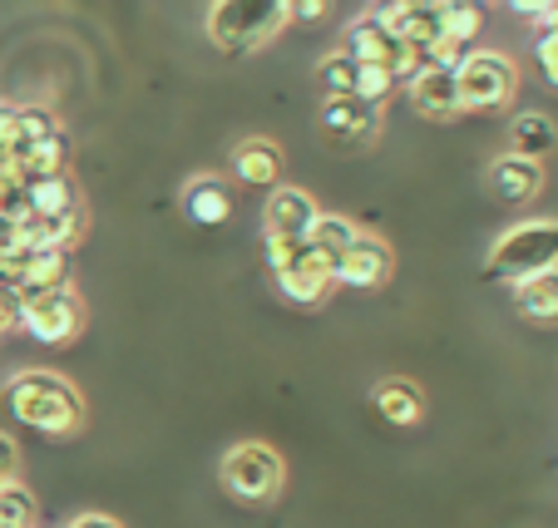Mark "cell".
<instances>
[{
	"label": "cell",
	"instance_id": "16",
	"mask_svg": "<svg viewBox=\"0 0 558 528\" xmlns=\"http://www.w3.org/2000/svg\"><path fill=\"white\" fill-rule=\"evenodd\" d=\"M509 138H514V159H529V163H538L544 154H554L558 148V124L548 114H538V109H524V114L514 119V128H509Z\"/></svg>",
	"mask_w": 558,
	"mask_h": 528
},
{
	"label": "cell",
	"instance_id": "8",
	"mask_svg": "<svg viewBox=\"0 0 558 528\" xmlns=\"http://www.w3.org/2000/svg\"><path fill=\"white\" fill-rule=\"evenodd\" d=\"M331 286H337V262L322 257L316 247H306V243H302V253H296V262L287 267V272H277V292H282L287 302H296V307H316V302H327Z\"/></svg>",
	"mask_w": 558,
	"mask_h": 528
},
{
	"label": "cell",
	"instance_id": "34",
	"mask_svg": "<svg viewBox=\"0 0 558 528\" xmlns=\"http://www.w3.org/2000/svg\"><path fill=\"white\" fill-rule=\"evenodd\" d=\"M327 15V0H287V21H316Z\"/></svg>",
	"mask_w": 558,
	"mask_h": 528
},
{
	"label": "cell",
	"instance_id": "12",
	"mask_svg": "<svg viewBox=\"0 0 558 528\" xmlns=\"http://www.w3.org/2000/svg\"><path fill=\"white\" fill-rule=\"evenodd\" d=\"M183 212H189L198 228H222L232 218V183L218 173H203L183 188Z\"/></svg>",
	"mask_w": 558,
	"mask_h": 528
},
{
	"label": "cell",
	"instance_id": "33",
	"mask_svg": "<svg viewBox=\"0 0 558 528\" xmlns=\"http://www.w3.org/2000/svg\"><path fill=\"white\" fill-rule=\"evenodd\" d=\"M15 465H21V450H15L11 434H0V484H11L15 479Z\"/></svg>",
	"mask_w": 558,
	"mask_h": 528
},
{
	"label": "cell",
	"instance_id": "32",
	"mask_svg": "<svg viewBox=\"0 0 558 528\" xmlns=\"http://www.w3.org/2000/svg\"><path fill=\"white\" fill-rule=\"evenodd\" d=\"M11 327H21V296H15L11 286H0V336Z\"/></svg>",
	"mask_w": 558,
	"mask_h": 528
},
{
	"label": "cell",
	"instance_id": "13",
	"mask_svg": "<svg viewBox=\"0 0 558 528\" xmlns=\"http://www.w3.org/2000/svg\"><path fill=\"white\" fill-rule=\"evenodd\" d=\"M341 54H347L356 70H390V60H396V40H390V35L380 30V21L371 15V21L347 25V45H341Z\"/></svg>",
	"mask_w": 558,
	"mask_h": 528
},
{
	"label": "cell",
	"instance_id": "7",
	"mask_svg": "<svg viewBox=\"0 0 558 528\" xmlns=\"http://www.w3.org/2000/svg\"><path fill=\"white\" fill-rule=\"evenodd\" d=\"M380 30L396 45H411V50H430L435 40H445V21L435 0H401V5H380L376 11Z\"/></svg>",
	"mask_w": 558,
	"mask_h": 528
},
{
	"label": "cell",
	"instance_id": "28",
	"mask_svg": "<svg viewBox=\"0 0 558 528\" xmlns=\"http://www.w3.org/2000/svg\"><path fill=\"white\" fill-rule=\"evenodd\" d=\"M514 15H529L538 30H554L558 25V0H514Z\"/></svg>",
	"mask_w": 558,
	"mask_h": 528
},
{
	"label": "cell",
	"instance_id": "29",
	"mask_svg": "<svg viewBox=\"0 0 558 528\" xmlns=\"http://www.w3.org/2000/svg\"><path fill=\"white\" fill-rule=\"evenodd\" d=\"M21 144V105H0V159Z\"/></svg>",
	"mask_w": 558,
	"mask_h": 528
},
{
	"label": "cell",
	"instance_id": "14",
	"mask_svg": "<svg viewBox=\"0 0 558 528\" xmlns=\"http://www.w3.org/2000/svg\"><path fill=\"white\" fill-rule=\"evenodd\" d=\"M232 173L247 183V188H272L282 179V148L272 138H243V148L232 154Z\"/></svg>",
	"mask_w": 558,
	"mask_h": 528
},
{
	"label": "cell",
	"instance_id": "18",
	"mask_svg": "<svg viewBox=\"0 0 558 528\" xmlns=\"http://www.w3.org/2000/svg\"><path fill=\"white\" fill-rule=\"evenodd\" d=\"M322 128L341 138H371L380 128V109L361 105V99H327L322 105Z\"/></svg>",
	"mask_w": 558,
	"mask_h": 528
},
{
	"label": "cell",
	"instance_id": "10",
	"mask_svg": "<svg viewBox=\"0 0 558 528\" xmlns=\"http://www.w3.org/2000/svg\"><path fill=\"white\" fill-rule=\"evenodd\" d=\"M316 218H322V212H316L312 193H302V188H277L272 198H267V237H282V243L302 247L306 237H312Z\"/></svg>",
	"mask_w": 558,
	"mask_h": 528
},
{
	"label": "cell",
	"instance_id": "25",
	"mask_svg": "<svg viewBox=\"0 0 558 528\" xmlns=\"http://www.w3.org/2000/svg\"><path fill=\"white\" fill-rule=\"evenodd\" d=\"M396 89H401V85H396V74H390V70H356V95H351V99L380 109L390 95H396Z\"/></svg>",
	"mask_w": 558,
	"mask_h": 528
},
{
	"label": "cell",
	"instance_id": "5",
	"mask_svg": "<svg viewBox=\"0 0 558 528\" xmlns=\"http://www.w3.org/2000/svg\"><path fill=\"white\" fill-rule=\"evenodd\" d=\"M454 89H460V109L489 114V109H505L509 99H514L519 70H514V60L499 50H470L464 64L454 70Z\"/></svg>",
	"mask_w": 558,
	"mask_h": 528
},
{
	"label": "cell",
	"instance_id": "1",
	"mask_svg": "<svg viewBox=\"0 0 558 528\" xmlns=\"http://www.w3.org/2000/svg\"><path fill=\"white\" fill-rule=\"evenodd\" d=\"M5 405L21 425L45 434H74L85 420V405L74 395V385L54 370H21L11 385H5Z\"/></svg>",
	"mask_w": 558,
	"mask_h": 528
},
{
	"label": "cell",
	"instance_id": "2",
	"mask_svg": "<svg viewBox=\"0 0 558 528\" xmlns=\"http://www.w3.org/2000/svg\"><path fill=\"white\" fill-rule=\"evenodd\" d=\"M287 25V0H222L208 11V40L222 54H253Z\"/></svg>",
	"mask_w": 558,
	"mask_h": 528
},
{
	"label": "cell",
	"instance_id": "31",
	"mask_svg": "<svg viewBox=\"0 0 558 528\" xmlns=\"http://www.w3.org/2000/svg\"><path fill=\"white\" fill-rule=\"evenodd\" d=\"M538 70H544V79L558 89V30L538 35Z\"/></svg>",
	"mask_w": 558,
	"mask_h": 528
},
{
	"label": "cell",
	"instance_id": "15",
	"mask_svg": "<svg viewBox=\"0 0 558 528\" xmlns=\"http://www.w3.org/2000/svg\"><path fill=\"white\" fill-rule=\"evenodd\" d=\"M411 105L421 109L425 119H454L460 114V89H454V74L445 70H425L421 79H411Z\"/></svg>",
	"mask_w": 558,
	"mask_h": 528
},
{
	"label": "cell",
	"instance_id": "27",
	"mask_svg": "<svg viewBox=\"0 0 558 528\" xmlns=\"http://www.w3.org/2000/svg\"><path fill=\"white\" fill-rule=\"evenodd\" d=\"M425 70H430V64H425V50L396 45V60H390V74H396V85H411V79H421Z\"/></svg>",
	"mask_w": 558,
	"mask_h": 528
},
{
	"label": "cell",
	"instance_id": "19",
	"mask_svg": "<svg viewBox=\"0 0 558 528\" xmlns=\"http://www.w3.org/2000/svg\"><path fill=\"white\" fill-rule=\"evenodd\" d=\"M376 410L386 415L390 425L411 430V425L425 420V395L415 391L411 381H386V385H376Z\"/></svg>",
	"mask_w": 558,
	"mask_h": 528
},
{
	"label": "cell",
	"instance_id": "24",
	"mask_svg": "<svg viewBox=\"0 0 558 528\" xmlns=\"http://www.w3.org/2000/svg\"><path fill=\"white\" fill-rule=\"evenodd\" d=\"M316 79H322V95H327V99H351V95H356V64H351L341 50L322 60Z\"/></svg>",
	"mask_w": 558,
	"mask_h": 528
},
{
	"label": "cell",
	"instance_id": "21",
	"mask_svg": "<svg viewBox=\"0 0 558 528\" xmlns=\"http://www.w3.org/2000/svg\"><path fill=\"white\" fill-rule=\"evenodd\" d=\"M361 237V228L351 218H341V212H322L312 228V237H306V247H316L322 257H331V262H341V257L351 253V243Z\"/></svg>",
	"mask_w": 558,
	"mask_h": 528
},
{
	"label": "cell",
	"instance_id": "6",
	"mask_svg": "<svg viewBox=\"0 0 558 528\" xmlns=\"http://www.w3.org/2000/svg\"><path fill=\"white\" fill-rule=\"evenodd\" d=\"M21 296V327L45 346H60L80 331V302L70 286H50V292H15Z\"/></svg>",
	"mask_w": 558,
	"mask_h": 528
},
{
	"label": "cell",
	"instance_id": "35",
	"mask_svg": "<svg viewBox=\"0 0 558 528\" xmlns=\"http://www.w3.org/2000/svg\"><path fill=\"white\" fill-rule=\"evenodd\" d=\"M70 528H124V524H114L109 514H80Z\"/></svg>",
	"mask_w": 558,
	"mask_h": 528
},
{
	"label": "cell",
	"instance_id": "11",
	"mask_svg": "<svg viewBox=\"0 0 558 528\" xmlns=\"http://www.w3.org/2000/svg\"><path fill=\"white\" fill-rule=\"evenodd\" d=\"M538 188H544V163L514 159V154H505V159L489 163V193H495L499 202H509V208H519V202H534Z\"/></svg>",
	"mask_w": 558,
	"mask_h": 528
},
{
	"label": "cell",
	"instance_id": "30",
	"mask_svg": "<svg viewBox=\"0 0 558 528\" xmlns=\"http://www.w3.org/2000/svg\"><path fill=\"white\" fill-rule=\"evenodd\" d=\"M263 253H267V267H272V277H277V272H287V267L296 262V253H302V247L282 243V237H263Z\"/></svg>",
	"mask_w": 558,
	"mask_h": 528
},
{
	"label": "cell",
	"instance_id": "22",
	"mask_svg": "<svg viewBox=\"0 0 558 528\" xmlns=\"http://www.w3.org/2000/svg\"><path fill=\"white\" fill-rule=\"evenodd\" d=\"M440 21H445V40L464 45V50H474V40L485 30V11H480V5H464V0H445Z\"/></svg>",
	"mask_w": 558,
	"mask_h": 528
},
{
	"label": "cell",
	"instance_id": "26",
	"mask_svg": "<svg viewBox=\"0 0 558 528\" xmlns=\"http://www.w3.org/2000/svg\"><path fill=\"white\" fill-rule=\"evenodd\" d=\"M54 134H60V124H54L50 109L21 105V144L15 148H35V144H45V138H54Z\"/></svg>",
	"mask_w": 558,
	"mask_h": 528
},
{
	"label": "cell",
	"instance_id": "9",
	"mask_svg": "<svg viewBox=\"0 0 558 528\" xmlns=\"http://www.w3.org/2000/svg\"><path fill=\"white\" fill-rule=\"evenodd\" d=\"M390 267H396L390 247L380 243V237L361 233L356 243H351V253L337 262V286H351V292H376V286L390 282Z\"/></svg>",
	"mask_w": 558,
	"mask_h": 528
},
{
	"label": "cell",
	"instance_id": "3",
	"mask_svg": "<svg viewBox=\"0 0 558 528\" xmlns=\"http://www.w3.org/2000/svg\"><path fill=\"white\" fill-rule=\"evenodd\" d=\"M558 267V218H538V222H519L489 247V277L505 282H529L538 272Z\"/></svg>",
	"mask_w": 558,
	"mask_h": 528
},
{
	"label": "cell",
	"instance_id": "4",
	"mask_svg": "<svg viewBox=\"0 0 558 528\" xmlns=\"http://www.w3.org/2000/svg\"><path fill=\"white\" fill-rule=\"evenodd\" d=\"M218 479H222V489H228L232 499L263 504V499H272L277 489H282L287 465H282V455H277L272 444H263V440H243V444H232L228 455H222Z\"/></svg>",
	"mask_w": 558,
	"mask_h": 528
},
{
	"label": "cell",
	"instance_id": "20",
	"mask_svg": "<svg viewBox=\"0 0 558 528\" xmlns=\"http://www.w3.org/2000/svg\"><path fill=\"white\" fill-rule=\"evenodd\" d=\"M21 193H25V208H31V218H70V212H74V183L64 179V173L25 183Z\"/></svg>",
	"mask_w": 558,
	"mask_h": 528
},
{
	"label": "cell",
	"instance_id": "23",
	"mask_svg": "<svg viewBox=\"0 0 558 528\" xmlns=\"http://www.w3.org/2000/svg\"><path fill=\"white\" fill-rule=\"evenodd\" d=\"M35 524V494L11 479V484H0V528H31Z\"/></svg>",
	"mask_w": 558,
	"mask_h": 528
},
{
	"label": "cell",
	"instance_id": "17",
	"mask_svg": "<svg viewBox=\"0 0 558 528\" xmlns=\"http://www.w3.org/2000/svg\"><path fill=\"white\" fill-rule=\"evenodd\" d=\"M514 307H519V317L538 321V327H554L558 321V267L529 277V282H514Z\"/></svg>",
	"mask_w": 558,
	"mask_h": 528
}]
</instances>
